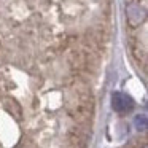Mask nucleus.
I'll return each mask as SVG.
<instances>
[{
    "label": "nucleus",
    "mask_w": 148,
    "mask_h": 148,
    "mask_svg": "<svg viewBox=\"0 0 148 148\" xmlns=\"http://www.w3.org/2000/svg\"><path fill=\"white\" fill-rule=\"evenodd\" d=\"M67 61L72 69V73H81L86 72V59H84L81 49H72L67 53Z\"/></svg>",
    "instance_id": "f257e3e1"
},
{
    "label": "nucleus",
    "mask_w": 148,
    "mask_h": 148,
    "mask_svg": "<svg viewBox=\"0 0 148 148\" xmlns=\"http://www.w3.org/2000/svg\"><path fill=\"white\" fill-rule=\"evenodd\" d=\"M113 108L118 113H126L132 108V100L127 96H124V94L116 92L113 96Z\"/></svg>",
    "instance_id": "f03ea898"
}]
</instances>
